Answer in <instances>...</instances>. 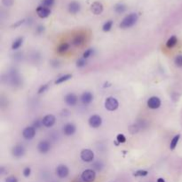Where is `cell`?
Wrapping results in <instances>:
<instances>
[{
  "instance_id": "23",
  "label": "cell",
  "mask_w": 182,
  "mask_h": 182,
  "mask_svg": "<svg viewBox=\"0 0 182 182\" xmlns=\"http://www.w3.org/2000/svg\"><path fill=\"white\" fill-rule=\"evenodd\" d=\"M115 11L117 13H125V10H126V6L124 5V4H121V3H119V4H116L115 6Z\"/></svg>"
},
{
  "instance_id": "24",
  "label": "cell",
  "mask_w": 182,
  "mask_h": 182,
  "mask_svg": "<svg viewBox=\"0 0 182 182\" xmlns=\"http://www.w3.org/2000/svg\"><path fill=\"white\" fill-rule=\"evenodd\" d=\"M179 138H180V135L178 134V135H176L175 137H173V139L171 140V144H170V148H171V150H173V149L176 147V146L178 145V140H179Z\"/></svg>"
},
{
  "instance_id": "31",
  "label": "cell",
  "mask_w": 182,
  "mask_h": 182,
  "mask_svg": "<svg viewBox=\"0 0 182 182\" xmlns=\"http://www.w3.org/2000/svg\"><path fill=\"white\" fill-rule=\"evenodd\" d=\"M93 49H88V50H86V51L84 52V54H83L84 59H87V58H89L91 55L93 54Z\"/></svg>"
},
{
  "instance_id": "25",
  "label": "cell",
  "mask_w": 182,
  "mask_h": 182,
  "mask_svg": "<svg viewBox=\"0 0 182 182\" xmlns=\"http://www.w3.org/2000/svg\"><path fill=\"white\" fill-rule=\"evenodd\" d=\"M112 26H113V21H108L107 22H105V24L102 27L103 31H105V32L109 31V30L111 29V28H112Z\"/></svg>"
},
{
  "instance_id": "10",
  "label": "cell",
  "mask_w": 182,
  "mask_h": 182,
  "mask_svg": "<svg viewBox=\"0 0 182 182\" xmlns=\"http://www.w3.org/2000/svg\"><path fill=\"white\" fill-rule=\"evenodd\" d=\"M37 13L38 15L40 17V18H47L50 13H51V10L48 8V7H45V6H40L37 8Z\"/></svg>"
},
{
  "instance_id": "32",
  "label": "cell",
  "mask_w": 182,
  "mask_h": 182,
  "mask_svg": "<svg viewBox=\"0 0 182 182\" xmlns=\"http://www.w3.org/2000/svg\"><path fill=\"white\" fill-rule=\"evenodd\" d=\"M2 3L5 6L10 7L13 5V0H2Z\"/></svg>"
},
{
  "instance_id": "38",
  "label": "cell",
  "mask_w": 182,
  "mask_h": 182,
  "mask_svg": "<svg viewBox=\"0 0 182 182\" xmlns=\"http://www.w3.org/2000/svg\"><path fill=\"white\" fill-rule=\"evenodd\" d=\"M37 29H38V33H42V32L44 31V29H45V28H44V27H43V26H38Z\"/></svg>"
},
{
  "instance_id": "26",
  "label": "cell",
  "mask_w": 182,
  "mask_h": 182,
  "mask_svg": "<svg viewBox=\"0 0 182 182\" xmlns=\"http://www.w3.org/2000/svg\"><path fill=\"white\" fill-rule=\"evenodd\" d=\"M147 174H148V172L147 171H145V170H139V171H137L136 172L133 173V175L135 177H145Z\"/></svg>"
},
{
  "instance_id": "2",
  "label": "cell",
  "mask_w": 182,
  "mask_h": 182,
  "mask_svg": "<svg viewBox=\"0 0 182 182\" xmlns=\"http://www.w3.org/2000/svg\"><path fill=\"white\" fill-rule=\"evenodd\" d=\"M118 106H119V103H118L117 100L114 97H108L105 101V108L108 111H114V110L117 109Z\"/></svg>"
},
{
  "instance_id": "36",
  "label": "cell",
  "mask_w": 182,
  "mask_h": 182,
  "mask_svg": "<svg viewBox=\"0 0 182 182\" xmlns=\"http://www.w3.org/2000/svg\"><path fill=\"white\" fill-rule=\"evenodd\" d=\"M6 182H18V179L14 176H10L6 179Z\"/></svg>"
},
{
  "instance_id": "33",
  "label": "cell",
  "mask_w": 182,
  "mask_h": 182,
  "mask_svg": "<svg viewBox=\"0 0 182 182\" xmlns=\"http://www.w3.org/2000/svg\"><path fill=\"white\" fill-rule=\"evenodd\" d=\"M48 87H49V84H43V85L39 88V90H38V93H45V91L48 89Z\"/></svg>"
},
{
  "instance_id": "37",
  "label": "cell",
  "mask_w": 182,
  "mask_h": 182,
  "mask_svg": "<svg viewBox=\"0 0 182 182\" xmlns=\"http://www.w3.org/2000/svg\"><path fill=\"white\" fill-rule=\"evenodd\" d=\"M41 124H42V121H40V120H36V122L34 123V125H33V128H35V129H38V128H39L40 127V125H41Z\"/></svg>"
},
{
  "instance_id": "6",
  "label": "cell",
  "mask_w": 182,
  "mask_h": 182,
  "mask_svg": "<svg viewBox=\"0 0 182 182\" xmlns=\"http://www.w3.org/2000/svg\"><path fill=\"white\" fill-rule=\"evenodd\" d=\"M161 106V101L158 97L153 96L147 101V107L151 109H157Z\"/></svg>"
},
{
  "instance_id": "40",
  "label": "cell",
  "mask_w": 182,
  "mask_h": 182,
  "mask_svg": "<svg viewBox=\"0 0 182 182\" xmlns=\"http://www.w3.org/2000/svg\"><path fill=\"white\" fill-rule=\"evenodd\" d=\"M157 182H165V181H164V178H159L157 179Z\"/></svg>"
},
{
  "instance_id": "29",
  "label": "cell",
  "mask_w": 182,
  "mask_h": 182,
  "mask_svg": "<svg viewBox=\"0 0 182 182\" xmlns=\"http://www.w3.org/2000/svg\"><path fill=\"white\" fill-rule=\"evenodd\" d=\"M116 140L119 142V143H125L126 141V138L125 137L124 134H118L116 136Z\"/></svg>"
},
{
  "instance_id": "4",
  "label": "cell",
  "mask_w": 182,
  "mask_h": 182,
  "mask_svg": "<svg viewBox=\"0 0 182 182\" xmlns=\"http://www.w3.org/2000/svg\"><path fill=\"white\" fill-rule=\"evenodd\" d=\"M81 159L85 163L93 162L94 159V153L91 149H84L81 152Z\"/></svg>"
},
{
  "instance_id": "30",
  "label": "cell",
  "mask_w": 182,
  "mask_h": 182,
  "mask_svg": "<svg viewBox=\"0 0 182 182\" xmlns=\"http://www.w3.org/2000/svg\"><path fill=\"white\" fill-rule=\"evenodd\" d=\"M85 64H86V62L84 60V59H80L76 62V67L77 68H83V67L85 66Z\"/></svg>"
},
{
  "instance_id": "28",
  "label": "cell",
  "mask_w": 182,
  "mask_h": 182,
  "mask_svg": "<svg viewBox=\"0 0 182 182\" xmlns=\"http://www.w3.org/2000/svg\"><path fill=\"white\" fill-rule=\"evenodd\" d=\"M174 62H175V65H176L177 67L181 68V67H182V55H178V56L175 58Z\"/></svg>"
},
{
  "instance_id": "7",
  "label": "cell",
  "mask_w": 182,
  "mask_h": 182,
  "mask_svg": "<svg viewBox=\"0 0 182 182\" xmlns=\"http://www.w3.org/2000/svg\"><path fill=\"white\" fill-rule=\"evenodd\" d=\"M55 121L56 119L53 115H47L42 119V125L47 128H50L55 124Z\"/></svg>"
},
{
  "instance_id": "8",
  "label": "cell",
  "mask_w": 182,
  "mask_h": 182,
  "mask_svg": "<svg viewBox=\"0 0 182 182\" xmlns=\"http://www.w3.org/2000/svg\"><path fill=\"white\" fill-rule=\"evenodd\" d=\"M69 173V168L66 165H63V164L59 165L56 169V174L60 178L68 177Z\"/></svg>"
},
{
  "instance_id": "14",
  "label": "cell",
  "mask_w": 182,
  "mask_h": 182,
  "mask_svg": "<svg viewBox=\"0 0 182 182\" xmlns=\"http://www.w3.org/2000/svg\"><path fill=\"white\" fill-rule=\"evenodd\" d=\"M69 12L72 14H76V13H78L81 9V6L78 2L76 1H73L71 3H69Z\"/></svg>"
},
{
  "instance_id": "22",
  "label": "cell",
  "mask_w": 182,
  "mask_h": 182,
  "mask_svg": "<svg viewBox=\"0 0 182 182\" xmlns=\"http://www.w3.org/2000/svg\"><path fill=\"white\" fill-rule=\"evenodd\" d=\"M22 43H23V38H18L16 40H14V42L13 43L12 45V49L13 50H17L19 49L21 45H22Z\"/></svg>"
},
{
  "instance_id": "35",
  "label": "cell",
  "mask_w": 182,
  "mask_h": 182,
  "mask_svg": "<svg viewBox=\"0 0 182 182\" xmlns=\"http://www.w3.org/2000/svg\"><path fill=\"white\" fill-rule=\"evenodd\" d=\"M93 167H94L97 171H101V169H102V164H101V162H96V163H94Z\"/></svg>"
},
{
  "instance_id": "9",
  "label": "cell",
  "mask_w": 182,
  "mask_h": 182,
  "mask_svg": "<svg viewBox=\"0 0 182 182\" xmlns=\"http://www.w3.org/2000/svg\"><path fill=\"white\" fill-rule=\"evenodd\" d=\"M38 151H39L40 153L45 154L51 149V144H50V142H48L46 140H42V141H40L38 143Z\"/></svg>"
},
{
  "instance_id": "17",
  "label": "cell",
  "mask_w": 182,
  "mask_h": 182,
  "mask_svg": "<svg viewBox=\"0 0 182 182\" xmlns=\"http://www.w3.org/2000/svg\"><path fill=\"white\" fill-rule=\"evenodd\" d=\"M93 96L92 93H89V92H84L82 94V96H81V101L85 105L86 104H90L91 102L93 101Z\"/></svg>"
},
{
  "instance_id": "16",
  "label": "cell",
  "mask_w": 182,
  "mask_h": 182,
  "mask_svg": "<svg viewBox=\"0 0 182 182\" xmlns=\"http://www.w3.org/2000/svg\"><path fill=\"white\" fill-rule=\"evenodd\" d=\"M63 132L66 136H71L76 132V126L73 124H68L64 126Z\"/></svg>"
},
{
  "instance_id": "19",
  "label": "cell",
  "mask_w": 182,
  "mask_h": 182,
  "mask_svg": "<svg viewBox=\"0 0 182 182\" xmlns=\"http://www.w3.org/2000/svg\"><path fill=\"white\" fill-rule=\"evenodd\" d=\"M71 77H72V75H70V74H67V75L62 76H59V77L55 81V84H62V83H64V82L69 80Z\"/></svg>"
},
{
  "instance_id": "5",
  "label": "cell",
  "mask_w": 182,
  "mask_h": 182,
  "mask_svg": "<svg viewBox=\"0 0 182 182\" xmlns=\"http://www.w3.org/2000/svg\"><path fill=\"white\" fill-rule=\"evenodd\" d=\"M101 123H102V119L98 115H92L89 118V125H90L91 127H93V128L100 127L101 125Z\"/></svg>"
},
{
  "instance_id": "3",
  "label": "cell",
  "mask_w": 182,
  "mask_h": 182,
  "mask_svg": "<svg viewBox=\"0 0 182 182\" xmlns=\"http://www.w3.org/2000/svg\"><path fill=\"white\" fill-rule=\"evenodd\" d=\"M81 178L84 182H93L96 178V173L93 170L88 169L83 171Z\"/></svg>"
},
{
  "instance_id": "11",
  "label": "cell",
  "mask_w": 182,
  "mask_h": 182,
  "mask_svg": "<svg viewBox=\"0 0 182 182\" xmlns=\"http://www.w3.org/2000/svg\"><path fill=\"white\" fill-rule=\"evenodd\" d=\"M35 134H36V131H35V128L33 127H26L22 132V136L26 140L33 139L35 137Z\"/></svg>"
},
{
  "instance_id": "39",
  "label": "cell",
  "mask_w": 182,
  "mask_h": 182,
  "mask_svg": "<svg viewBox=\"0 0 182 182\" xmlns=\"http://www.w3.org/2000/svg\"><path fill=\"white\" fill-rule=\"evenodd\" d=\"M24 21H24V20H22V21H19L18 23H16L15 25H13V27H14V28H15V27H17V26H19V25H21V24H22V23H23Z\"/></svg>"
},
{
  "instance_id": "15",
  "label": "cell",
  "mask_w": 182,
  "mask_h": 182,
  "mask_svg": "<svg viewBox=\"0 0 182 182\" xmlns=\"http://www.w3.org/2000/svg\"><path fill=\"white\" fill-rule=\"evenodd\" d=\"M65 102L69 106H75L77 102V97L74 93H69L65 97Z\"/></svg>"
},
{
  "instance_id": "21",
  "label": "cell",
  "mask_w": 182,
  "mask_h": 182,
  "mask_svg": "<svg viewBox=\"0 0 182 182\" xmlns=\"http://www.w3.org/2000/svg\"><path fill=\"white\" fill-rule=\"evenodd\" d=\"M177 42H178L177 38H176L175 36H172V37H171V38L168 39V41L166 42V46H167L168 48H172V47H174V46L176 45Z\"/></svg>"
},
{
  "instance_id": "18",
  "label": "cell",
  "mask_w": 182,
  "mask_h": 182,
  "mask_svg": "<svg viewBox=\"0 0 182 182\" xmlns=\"http://www.w3.org/2000/svg\"><path fill=\"white\" fill-rule=\"evenodd\" d=\"M84 42V37L82 36V35H77V36H76V37L73 38V40H72V44H73L74 45H76V46H79V45H83Z\"/></svg>"
},
{
  "instance_id": "1",
  "label": "cell",
  "mask_w": 182,
  "mask_h": 182,
  "mask_svg": "<svg viewBox=\"0 0 182 182\" xmlns=\"http://www.w3.org/2000/svg\"><path fill=\"white\" fill-rule=\"evenodd\" d=\"M138 19H139V17H138L137 13H130L122 21H121L120 28H129L136 24V22L138 21Z\"/></svg>"
},
{
  "instance_id": "34",
  "label": "cell",
  "mask_w": 182,
  "mask_h": 182,
  "mask_svg": "<svg viewBox=\"0 0 182 182\" xmlns=\"http://www.w3.org/2000/svg\"><path fill=\"white\" fill-rule=\"evenodd\" d=\"M30 172H31V170H30L29 167H26L24 170H23V175L27 178L30 175Z\"/></svg>"
},
{
  "instance_id": "27",
  "label": "cell",
  "mask_w": 182,
  "mask_h": 182,
  "mask_svg": "<svg viewBox=\"0 0 182 182\" xmlns=\"http://www.w3.org/2000/svg\"><path fill=\"white\" fill-rule=\"evenodd\" d=\"M55 0H43L42 1V6H45V7H51L53 4H54Z\"/></svg>"
},
{
  "instance_id": "12",
  "label": "cell",
  "mask_w": 182,
  "mask_h": 182,
  "mask_svg": "<svg viewBox=\"0 0 182 182\" xmlns=\"http://www.w3.org/2000/svg\"><path fill=\"white\" fill-rule=\"evenodd\" d=\"M12 154L14 157H21L24 154H25V149L21 145H17L15 147H13V150H12Z\"/></svg>"
},
{
  "instance_id": "13",
  "label": "cell",
  "mask_w": 182,
  "mask_h": 182,
  "mask_svg": "<svg viewBox=\"0 0 182 182\" xmlns=\"http://www.w3.org/2000/svg\"><path fill=\"white\" fill-rule=\"evenodd\" d=\"M91 11L93 12L95 15H99L103 12V6L100 2H94L92 6H91Z\"/></svg>"
},
{
  "instance_id": "20",
  "label": "cell",
  "mask_w": 182,
  "mask_h": 182,
  "mask_svg": "<svg viewBox=\"0 0 182 182\" xmlns=\"http://www.w3.org/2000/svg\"><path fill=\"white\" fill-rule=\"evenodd\" d=\"M69 49V45L68 43H62V44H60L58 48H57V51L59 53H63L65 52H67L68 50Z\"/></svg>"
}]
</instances>
